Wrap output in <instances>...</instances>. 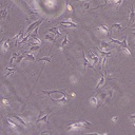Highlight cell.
Here are the masks:
<instances>
[{"label":"cell","instance_id":"obj_23","mask_svg":"<svg viewBox=\"0 0 135 135\" xmlns=\"http://www.w3.org/2000/svg\"><path fill=\"white\" fill-rule=\"evenodd\" d=\"M13 72H15V70L14 69H11V68H8L7 69V76H10Z\"/></svg>","mask_w":135,"mask_h":135},{"label":"cell","instance_id":"obj_17","mask_svg":"<svg viewBox=\"0 0 135 135\" xmlns=\"http://www.w3.org/2000/svg\"><path fill=\"white\" fill-rule=\"evenodd\" d=\"M8 10L7 9H2L1 10V17H2V19H5L8 17Z\"/></svg>","mask_w":135,"mask_h":135},{"label":"cell","instance_id":"obj_12","mask_svg":"<svg viewBox=\"0 0 135 135\" xmlns=\"http://www.w3.org/2000/svg\"><path fill=\"white\" fill-rule=\"evenodd\" d=\"M55 35L53 34V33H51V35L50 34H46L45 35V39H48V40H50V41H55Z\"/></svg>","mask_w":135,"mask_h":135},{"label":"cell","instance_id":"obj_9","mask_svg":"<svg viewBox=\"0 0 135 135\" xmlns=\"http://www.w3.org/2000/svg\"><path fill=\"white\" fill-rule=\"evenodd\" d=\"M111 29H112V30L121 31V30H124V26H122L121 24H119V23H114V24H112V26H111Z\"/></svg>","mask_w":135,"mask_h":135},{"label":"cell","instance_id":"obj_2","mask_svg":"<svg viewBox=\"0 0 135 135\" xmlns=\"http://www.w3.org/2000/svg\"><path fill=\"white\" fill-rule=\"evenodd\" d=\"M89 57H90V59L93 61V63L94 64H96V63H98L99 61H100V58H99L95 53H92V52H89Z\"/></svg>","mask_w":135,"mask_h":135},{"label":"cell","instance_id":"obj_3","mask_svg":"<svg viewBox=\"0 0 135 135\" xmlns=\"http://www.w3.org/2000/svg\"><path fill=\"white\" fill-rule=\"evenodd\" d=\"M129 25H131L132 23L135 21V13H134V7H132L131 8V10H130V15H129Z\"/></svg>","mask_w":135,"mask_h":135},{"label":"cell","instance_id":"obj_15","mask_svg":"<svg viewBox=\"0 0 135 135\" xmlns=\"http://www.w3.org/2000/svg\"><path fill=\"white\" fill-rule=\"evenodd\" d=\"M97 31H99V32H104V33H109V29L105 26V25H101V26H99L98 29H97Z\"/></svg>","mask_w":135,"mask_h":135},{"label":"cell","instance_id":"obj_26","mask_svg":"<svg viewBox=\"0 0 135 135\" xmlns=\"http://www.w3.org/2000/svg\"><path fill=\"white\" fill-rule=\"evenodd\" d=\"M23 58H24V55H22V56H19V57H18V58H17V59H16V62H17V63H19V62H20V61L23 59Z\"/></svg>","mask_w":135,"mask_h":135},{"label":"cell","instance_id":"obj_4","mask_svg":"<svg viewBox=\"0 0 135 135\" xmlns=\"http://www.w3.org/2000/svg\"><path fill=\"white\" fill-rule=\"evenodd\" d=\"M50 113H51V111L46 113L45 115H43V116H41V117H38L37 120H36V122H46V121H48V118H49Z\"/></svg>","mask_w":135,"mask_h":135},{"label":"cell","instance_id":"obj_21","mask_svg":"<svg viewBox=\"0 0 135 135\" xmlns=\"http://www.w3.org/2000/svg\"><path fill=\"white\" fill-rule=\"evenodd\" d=\"M52 60V56L51 57H43L41 59H39V61H46V62H51Z\"/></svg>","mask_w":135,"mask_h":135},{"label":"cell","instance_id":"obj_10","mask_svg":"<svg viewBox=\"0 0 135 135\" xmlns=\"http://www.w3.org/2000/svg\"><path fill=\"white\" fill-rule=\"evenodd\" d=\"M24 55V58L26 60H29V61H34L35 60V57L32 55V54H30V53H25V54H23Z\"/></svg>","mask_w":135,"mask_h":135},{"label":"cell","instance_id":"obj_35","mask_svg":"<svg viewBox=\"0 0 135 135\" xmlns=\"http://www.w3.org/2000/svg\"><path fill=\"white\" fill-rule=\"evenodd\" d=\"M132 31H133V32H135V28H133V30H132Z\"/></svg>","mask_w":135,"mask_h":135},{"label":"cell","instance_id":"obj_18","mask_svg":"<svg viewBox=\"0 0 135 135\" xmlns=\"http://www.w3.org/2000/svg\"><path fill=\"white\" fill-rule=\"evenodd\" d=\"M7 122H8V124H9L10 126H11V128H12V129H17V127H18V126H17V125H15L14 122L12 121V120H11L10 118H8V119H7Z\"/></svg>","mask_w":135,"mask_h":135},{"label":"cell","instance_id":"obj_33","mask_svg":"<svg viewBox=\"0 0 135 135\" xmlns=\"http://www.w3.org/2000/svg\"><path fill=\"white\" fill-rule=\"evenodd\" d=\"M111 1H112V0H104V3H105V4H107V3L111 2Z\"/></svg>","mask_w":135,"mask_h":135},{"label":"cell","instance_id":"obj_28","mask_svg":"<svg viewBox=\"0 0 135 135\" xmlns=\"http://www.w3.org/2000/svg\"><path fill=\"white\" fill-rule=\"evenodd\" d=\"M129 118H130L131 120H135V114H132V115H130V116H129Z\"/></svg>","mask_w":135,"mask_h":135},{"label":"cell","instance_id":"obj_34","mask_svg":"<svg viewBox=\"0 0 135 135\" xmlns=\"http://www.w3.org/2000/svg\"><path fill=\"white\" fill-rule=\"evenodd\" d=\"M132 26H133V28H135V21L133 22V24H132Z\"/></svg>","mask_w":135,"mask_h":135},{"label":"cell","instance_id":"obj_19","mask_svg":"<svg viewBox=\"0 0 135 135\" xmlns=\"http://www.w3.org/2000/svg\"><path fill=\"white\" fill-rule=\"evenodd\" d=\"M40 49V44L38 45H32L30 48V52H35V51H38Z\"/></svg>","mask_w":135,"mask_h":135},{"label":"cell","instance_id":"obj_11","mask_svg":"<svg viewBox=\"0 0 135 135\" xmlns=\"http://www.w3.org/2000/svg\"><path fill=\"white\" fill-rule=\"evenodd\" d=\"M22 37H23V31L21 30V31L18 33V35H17V36L15 37V41H16V44H17V43H19V40H20Z\"/></svg>","mask_w":135,"mask_h":135},{"label":"cell","instance_id":"obj_32","mask_svg":"<svg viewBox=\"0 0 135 135\" xmlns=\"http://www.w3.org/2000/svg\"><path fill=\"white\" fill-rule=\"evenodd\" d=\"M84 7H85L86 10H88V9H89V3H86V4L84 5Z\"/></svg>","mask_w":135,"mask_h":135},{"label":"cell","instance_id":"obj_25","mask_svg":"<svg viewBox=\"0 0 135 135\" xmlns=\"http://www.w3.org/2000/svg\"><path fill=\"white\" fill-rule=\"evenodd\" d=\"M90 100H91V103L92 104H96L97 103V97H92Z\"/></svg>","mask_w":135,"mask_h":135},{"label":"cell","instance_id":"obj_30","mask_svg":"<svg viewBox=\"0 0 135 135\" xmlns=\"http://www.w3.org/2000/svg\"><path fill=\"white\" fill-rule=\"evenodd\" d=\"M10 102H9V100H7V99H3V104H5V105H8Z\"/></svg>","mask_w":135,"mask_h":135},{"label":"cell","instance_id":"obj_20","mask_svg":"<svg viewBox=\"0 0 135 135\" xmlns=\"http://www.w3.org/2000/svg\"><path fill=\"white\" fill-rule=\"evenodd\" d=\"M89 66V61H88L87 57L85 56V53H84V68H85V71H86V68Z\"/></svg>","mask_w":135,"mask_h":135},{"label":"cell","instance_id":"obj_31","mask_svg":"<svg viewBox=\"0 0 135 135\" xmlns=\"http://www.w3.org/2000/svg\"><path fill=\"white\" fill-rule=\"evenodd\" d=\"M117 119H118V117H117V116H114L113 118H112V120H113V121H117Z\"/></svg>","mask_w":135,"mask_h":135},{"label":"cell","instance_id":"obj_8","mask_svg":"<svg viewBox=\"0 0 135 135\" xmlns=\"http://www.w3.org/2000/svg\"><path fill=\"white\" fill-rule=\"evenodd\" d=\"M100 50H103V51H110V44L105 41H101L100 43Z\"/></svg>","mask_w":135,"mask_h":135},{"label":"cell","instance_id":"obj_1","mask_svg":"<svg viewBox=\"0 0 135 135\" xmlns=\"http://www.w3.org/2000/svg\"><path fill=\"white\" fill-rule=\"evenodd\" d=\"M41 23H42V20H37V21H35L34 23H32V24L29 26V29H28V31H26L25 34L29 35V34H30V33L34 30V29H36L37 26H39V24H41Z\"/></svg>","mask_w":135,"mask_h":135},{"label":"cell","instance_id":"obj_5","mask_svg":"<svg viewBox=\"0 0 135 135\" xmlns=\"http://www.w3.org/2000/svg\"><path fill=\"white\" fill-rule=\"evenodd\" d=\"M12 117H14V118H15V120H18L19 122H20V124L22 125V126H24V127H26L28 125H26V122L24 121V120H23L22 118H21V117L20 116H18V115H16V114H12L11 115Z\"/></svg>","mask_w":135,"mask_h":135},{"label":"cell","instance_id":"obj_14","mask_svg":"<svg viewBox=\"0 0 135 135\" xmlns=\"http://www.w3.org/2000/svg\"><path fill=\"white\" fill-rule=\"evenodd\" d=\"M80 124L83 125L84 128H90V127H92V124H91V122L86 121V120H80Z\"/></svg>","mask_w":135,"mask_h":135},{"label":"cell","instance_id":"obj_6","mask_svg":"<svg viewBox=\"0 0 135 135\" xmlns=\"http://www.w3.org/2000/svg\"><path fill=\"white\" fill-rule=\"evenodd\" d=\"M60 24H61L62 26H68V28H76V26H77V25L75 24V23L69 22V21H61Z\"/></svg>","mask_w":135,"mask_h":135},{"label":"cell","instance_id":"obj_7","mask_svg":"<svg viewBox=\"0 0 135 135\" xmlns=\"http://www.w3.org/2000/svg\"><path fill=\"white\" fill-rule=\"evenodd\" d=\"M49 33H53L55 35V36L57 37V36H60V31L58 30V28H51V29H49Z\"/></svg>","mask_w":135,"mask_h":135},{"label":"cell","instance_id":"obj_36","mask_svg":"<svg viewBox=\"0 0 135 135\" xmlns=\"http://www.w3.org/2000/svg\"><path fill=\"white\" fill-rule=\"evenodd\" d=\"M42 1H44V0H42Z\"/></svg>","mask_w":135,"mask_h":135},{"label":"cell","instance_id":"obj_29","mask_svg":"<svg viewBox=\"0 0 135 135\" xmlns=\"http://www.w3.org/2000/svg\"><path fill=\"white\" fill-rule=\"evenodd\" d=\"M67 8H68V10H69L70 12H72V11H73L72 7H71V5H70V4H67Z\"/></svg>","mask_w":135,"mask_h":135},{"label":"cell","instance_id":"obj_27","mask_svg":"<svg viewBox=\"0 0 135 135\" xmlns=\"http://www.w3.org/2000/svg\"><path fill=\"white\" fill-rule=\"evenodd\" d=\"M122 1H124V0H114V2H115L116 4H118V5H120V4L122 3Z\"/></svg>","mask_w":135,"mask_h":135},{"label":"cell","instance_id":"obj_22","mask_svg":"<svg viewBox=\"0 0 135 135\" xmlns=\"http://www.w3.org/2000/svg\"><path fill=\"white\" fill-rule=\"evenodd\" d=\"M121 51L124 52V53H126L127 55H131V52L129 51V49H128V46H126V48H121Z\"/></svg>","mask_w":135,"mask_h":135},{"label":"cell","instance_id":"obj_13","mask_svg":"<svg viewBox=\"0 0 135 135\" xmlns=\"http://www.w3.org/2000/svg\"><path fill=\"white\" fill-rule=\"evenodd\" d=\"M104 76L103 75H101V78H100V80L98 81V84H97V86H96V89H99L101 86H103V84H104Z\"/></svg>","mask_w":135,"mask_h":135},{"label":"cell","instance_id":"obj_16","mask_svg":"<svg viewBox=\"0 0 135 135\" xmlns=\"http://www.w3.org/2000/svg\"><path fill=\"white\" fill-rule=\"evenodd\" d=\"M9 42H10L9 40H7V41H4V42H3V44H2V50H3V52H7V51H8L9 46H10Z\"/></svg>","mask_w":135,"mask_h":135},{"label":"cell","instance_id":"obj_24","mask_svg":"<svg viewBox=\"0 0 135 135\" xmlns=\"http://www.w3.org/2000/svg\"><path fill=\"white\" fill-rule=\"evenodd\" d=\"M68 42H69V38H68V36H67L66 38L63 39V41H62V43H61V46H62V48H63L64 45H67V44H68Z\"/></svg>","mask_w":135,"mask_h":135}]
</instances>
